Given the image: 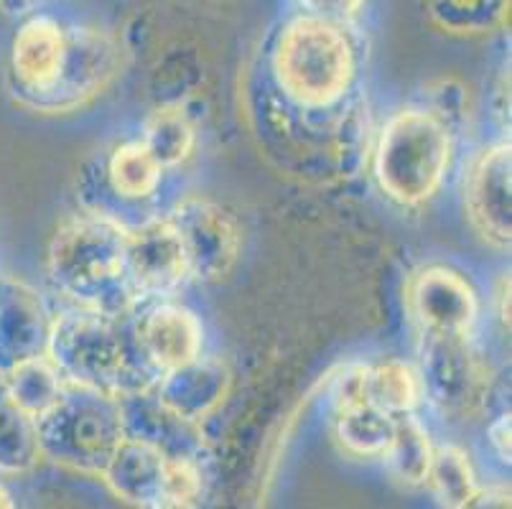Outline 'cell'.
<instances>
[{
  "label": "cell",
  "instance_id": "obj_28",
  "mask_svg": "<svg viewBox=\"0 0 512 509\" xmlns=\"http://www.w3.org/2000/svg\"><path fill=\"white\" fill-rule=\"evenodd\" d=\"M472 507H510V487H482Z\"/></svg>",
  "mask_w": 512,
  "mask_h": 509
},
{
  "label": "cell",
  "instance_id": "obj_2",
  "mask_svg": "<svg viewBox=\"0 0 512 509\" xmlns=\"http://www.w3.org/2000/svg\"><path fill=\"white\" fill-rule=\"evenodd\" d=\"M118 72L120 44L113 36L34 11L13 34L6 79L18 105L59 115L97 100Z\"/></svg>",
  "mask_w": 512,
  "mask_h": 509
},
{
  "label": "cell",
  "instance_id": "obj_26",
  "mask_svg": "<svg viewBox=\"0 0 512 509\" xmlns=\"http://www.w3.org/2000/svg\"><path fill=\"white\" fill-rule=\"evenodd\" d=\"M306 16L324 18V21L344 23L347 26L352 18H357L365 8L367 0H296Z\"/></svg>",
  "mask_w": 512,
  "mask_h": 509
},
{
  "label": "cell",
  "instance_id": "obj_7",
  "mask_svg": "<svg viewBox=\"0 0 512 509\" xmlns=\"http://www.w3.org/2000/svg\"><path fill=\"white\" fill-rule=\"evenodd\" d=\"M100 479L118 499L136 507H192L202 497V471L192 456H169L153 443L125 436Z\"/></svg>",
  "mask_w": 512,
  "mask_h": 509
},
{
  "label": "cell",
  "instance_id": "obj_22",
  "mask_svg": "<svg viewBox=\"0 0 512 509\" xmlns=\"http://www.w3.org/2000/svg\"><path fill=\"white\" fill-rule=\"evenodd\" d=\"M393 415L372 405H360L334 413V436L344 454L355 459H380L393 438Z\"/></svg>",
  "mask_w": 512,
  "mask_h": 509
},
{
  "label": "cell",
  "instance_id": "obj_17",
  "mask_svg": "<svg viewBox=\"0 0 512 509\" xmlns=\"http://www.w3.org/2000/svg\"><path fill=\"white\" fill-rule=\"evenodd\" d=\"M380 459L388 466L390 476L403 487H423L426 484L428 466L434 459V443H431L426 426L416 415L406 413L395 418L393 438H390Z\"/></svg>",
  "mask_w": 512,
  "mask_h": 509
},
{
  "label": "cell",
  "instance_id": "obj_14",
  "mask_svg": "<svg viewBox=\"0 0 512 509\" xmlns=\"http://www.w3.org/2000/svg\"><path fill=\"white\" fill-rule=\"evenodd\" d=\"M232 385L227 362L199 354L192 362L158 375L151 395L164 410L186 423H199L225 403Z\"/></svg>",
  "mask_w": 512,
  "mask_h": 509
},
{
  "label": "cell",
  "instance_id": "obj_25",
  "mask_svg": "<svg viewBox=\"0 0 512 509\" xmlns=\"http://www.w3.org/2000/svg\"><path fill=\"white\" fill-rule=\"evenodd\" d=\"M365 370L367 364H352V367H344L342 375L334 380L332 387V403L334 413L349 408H360V405L367 403V392H365Z\"/></svg>",
  "mask_w": 512,
  "mask_h": 509
},
{
  "label": "cell",
  "instance_id": "obj_3",
  "mask_svg": "<svg viewBox=\"0 0 512 509\" xmlns=\"http://www.w3.org/2000/svg\"><path fill=\"white\" fill-rule=\"evenodd\" d=\"M125 316H105L79 308L74 314L51 319L46 357L54 362L64 382L105 392L110 398H128L153 390L158 372L143 357L136 324Z\"/></svg>",
  "mask_w": 512,
  "mask_h": 509
},
{
  "label": "cell",
  "instance_id": "obj_1",
  "mask_svg": "<svg viewBox=\"0 0 512 509\" xmlns=\"http://www.w3.org/2000/svg\"><path fill=\"white\" fill-rule=\"evenodd\" d=\"M250 118L268 156L306 179L347 176L367 146L360 54L344 23L293 16L250 84Z\"/></svg>",
  "mask_w": 512,
  "mask_h": 509
},
{
  "label": "cell",
  "instance_id": "obj_30",
  "mask_svg": "<svg viewBox=\"0 0 512 509\" xmlns=\"http://www.w3.org/2000/svg\"><path fill=\"white\" fill-rule=\"evenodd\" d=\"M497 303H500L502 324H510V275L500 280V288H497Z\"/></svg>",
  "mask_w": 512,
  "mask_h": 509
},
{
  "label": "cell",
  "instance_id": "obj_19",
  "mask_svg": "<svg viewBox=\"0 0 512 509\" xmlns=\"http://www.w3.org/2000/svg\"><path fill=\"white\" fill-rule=\"evenodd\" d=\"M164 179V168L148 153L141 140H125L107 156V181L110 189L125 202L151 199Z\"/></svg>",
  "mask_w": 512,
  "mask_h": 509
},
{
  "label": "cell",
  "instance_id": "obj_6",
  "mask_svg": "<svg viewBox=\"0 0 512 509\" xmlns=\"http://www.w3.org/2000/svg\"><path fill=\"white\" fill-rule=\"evenodd\" d=\"M41 459L85 476H100L125 433L118 398L64 382L62 395L36 418Z\"/></svg>",
  "mask_w": 512,
  "mask_h": 509
},
{
  "label": "cell",
  "instance_id": "obj_21",
  "mask_svg": "<svg viewBox=\"0 0 512 509\" xmlns=\"http://www.w3.org/2000/svg\"><path fill=\"white\" fill-rule=\"evenodd\" d=\"M0 382L8 390V395L16 400L18 408L26 410L34 420L57 403L64 387L62 375L46 354L11 367L0 375Z\"/></svg>",
  "mask_w": 512,
  "mask_h": 509
},
{
  "label": "cell",
  "instance_id": "obj_8",
  "mask_svg": "<svg viewBox=\"0 0 512 509\" xmlns=\"http://www.w3.org/2000/svg\"><path fill=\"white\" fill-rule=\"evenodd\" d=\"M423 398L449 420L479 418L492 395L490 364L472 344V336H421Z\"/></svg>",
  "mask_w": 512,
  "mask_h": 509
},
{
  "label": "cell",
  "instance_id": "obj_13",
  "mask_svg": "<svg viewBox=\"0 0 512 509\" xmlns=\"http://www.w3.org/2000/svg\"><path fill=\"white\" fill-rule=\"evenodd\" d=\"M51 316L34 286L16 275H0V375L46 354Z\"/></svg>",
  "mask_w": 512,
  "mask_h": 509
},
{
  "label": "cell",
  "instance_id": "obj_15",
  "mask_svg": "<svg viewBox=\"0 0 512 509\" xmlns=\"http://www.w3.org/2000/svg\"><path fill=\"white\" fill-rule=\"evenodd\" d=\"M136 339L146 362L161 375L202 354L204 329L189 308L158 303L138 319Z\"/></svg>",
  "mask_w": 512,
  "mask_h": 509
},
{
  "label": "cell",
  "instance_id": "obj_24",
  "mask_svg": "<svg viewBox=\"0 0 512 509\" xmlns=\"http://www.w3.org/2000/svg\"><path fill=\"white\" fill-rule=\"evenodd\" d=\"M439 26L459 34H484L505 21L510 0H426Z\"/></svg>",
  "mask_w": 512,
  "mask_h": 509
},
{
  "label": "cell",
  "instance_id": "obj_10",
  "mask_svg": "<svg viewBox=\"0 0 512 509\" xmlns=\"http://www.w3.org/2000/svg\"><path fill=\"white\" fill-rule=\"evenodd\" d=\"M406 308L421 336H472L479 296L459 270L426 265L408 280Z\"/></svg>",
  "mask_w": 512,
  "mask_h": 509
},
{
  "label": "cell",
  "instance_id": "obj_20",
  "mask_svg": "<svg viewBox=\"0 0 512 509\" xmlns=\"http://www.w3.org/2000/svg\"><path fill=\"white\" fill-rule=\"evenodd\" d=\"M138 140L166 171L189 161L197 146V130L179 105H164L148 115Z\"/></svg>",
  "mask_w": 512,
  "mask_h": 509
},
{
  "label": "cell",
  "instance_id": "obj_23",
  "mask_svg": "<svg viewBox=\"0 0 512 509\" xmlns=\"http://www.w3.org/2000/svg\"><path fill=\"white\" fill-rule=\"evenodd\" d=\"M426 484L431 487L436 502L446 509L472 507L479 489H482L467 451H462L459 446L434 448Z\"/></svg>",
  "mask_w": 512,
  "mask_h": 509
},
{
  "label": "cell",
  "instance_id": "obj_9",
  "mask_svg": "<svg viewBox=\"0 0 512 509\" xmlns=\"http://www.w3.org/2000/svg\"><path fill=\"white\" fill-rule=\"evenodd\" d=\"M186 255L189 275L204 283H220L235 270L242 235L237 222L220 204L192 196L169 214Z\"/></svg>",
  "mask_w": 512,
  "mask_h": 509
},
{
  "label": "cell",
  "instance_id": "obj_4",
  "mask_svg": "<svg viewBox=\"0 0 512 509\" xmlns=\"http://www.w3.org/2000/svg\"><path fill=\"white\" fill-rule=\"evenodd\" d=\"M125 227L107 214L67 219L49 242V283L85 311L123 316L138 303L125 263Z\"/></svg>",
  "mask_w": 512,
  "mask_h": 509
},
{
  "label": "cell",
  "instance_id": "obj_27",
  "mask_svg": "<svg viewBox=\"0 0 512 509\" xmlns=\"http://www.w3.org/2000/svg\"><path fill=\"white\" fill-rule=\"evenodd\" d=\"M510 433H512V420H510V413L500 415V418H495L490 423V428H487V441H490L492 451H495L497 459L502 461V464H510Z\"/></svg>",
  "mask_w": 512,
  "mask_h": 509
},
{
  "label": "cell",
  "instance_id": "obj_5",
  "mask_svg": "<svg viewBox=\"0 0 512 509\" xmlns=\"http://www.w3.org/2000/svg\"><path fill=\"white\" fill-rule=\"evenodd\" d=\"M451 135V125L428 107L395 112L372 151V171L380 191L403 207L428 202L449 174Z\"/></svg>",
  "mask_w": 512,
  "mask_h": 509
},
{
  "label": "cell",
  "instance_id": "obj_18",
  "mask_svg": "<svg viewBox=\"0 0 512 509\" xmlns=\"http://www.w3.org/2000/svg\"><path fill=\"white\" fill-rule=\"evenodd\" d=\"M39 461L41 448L39 436H36V420L26 410L18 408L16 400L0 382V474H29Z\"/></svg>",
  "mask_w": 512,
  "mask_h": 509
},
{
  "label": "cell",
  "instance_id": "obj_29",
  "mask_svg": "<svg viewBox=\"0 0 512 509\" xmlns=\"http://www.w3.org/2000/svg\"><path fill=\"white\" fill-rule=\"evenodd\" d=\"M41 0H0V13L6 18H16V21H21V18L31 16V13L39 8Z\"/></svg>",
  "mask_w": 512,
  "mask_h": 509
},
{
  "label": "cell",
  "instance_id": "obj_12",
  "mask_svg": "<svg viewBox=\"0 0 512 509\" xmlns=\"http://www.w3.org/2000/svg\"><path fill=\"white\" fill-rule=\"evenodd\" d=\"M125 263L130 283L141 296H166L189 278L186 255L171 219H148L125 232Z\"/></svg>",
  "mask_w": 512,
  "mask_h": 509
},
{
  "label": "cell",
  "instance_id": "obj_31",
  "mask_svg": "<svg viewBox=\"0 0 512 509\" xmlns=\"http://www.w3.org/2000/svg\"><path fill=\"white\" fill-rule=\"evenodd\" d=\"M16 507V502H13V494L8 492L6 484L0 482V509H13Z\"/></svg>",
  "mask_w": 512,
  "mask_h": 509
},
{
  "label": "cell",
  "instance_id": "obj_11",
  "mask_svg": "<svg viewBox=\"0 0 512 509\" xmlns=\"http://www.w3.org/2000/svg\"><path fill=\"white\" fill-rule=\"evenodd\" d=\"M464 212L490 247L507 250L512 242V153L510 140L484 148L464 179Z\"/></svg>",
  "mask_w": 512,
  "mask_h": 509
},
{
  "label": "cell",
  "instance_id": "obj_16",
  "mask_svg": "<svg viewBox=\"0 0 512 509\" xmlns=\"http://www.w3.org/2000/svg\"><path fill=\"white\" fill-rule=\"evenodd\" d=\"M365 392L372 408L398 418V415L416 413L423 400V382L413 364L403 359H383L377 364H367Z\"/></svg>",
  "mask_w": 512,
  "mask_h": 509
}]
</instances>
